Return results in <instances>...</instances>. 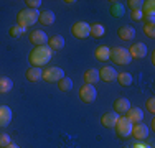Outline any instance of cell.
I'll return each instance as SVG.
<instances>
[{"mask_svg":"<svg viewBox=\"0 0 155 148\" xmlns=\"http://www.w3.org/2000/svg\"><path fill=\"white\" fill-rule=\"evenodd\" d=\"M71 33H73L74 38L84 40V38H87L89 33H91V25L87 23V21H76L71 27Z\"/></svg>","mask_w":155,"mask_h":148,"instance_id":"obj_4","label":"cell"},{"mask_svg":"<svg viewBox=\"0 0 155 148\" xmlns=\"http://www.w3.org/2000/svg\"><path fill=\"white\" fill-rule=\"evenodd\" d=\"M25 76H27V81H30V82H40V81L43 79V69L41 68H31L27 69V72H25Z\"/></svg>","mask_w":155,"mask_h":148,"instance_id":"obj_18","label":"cell"},{"mask_svg":"<svg viewBox=\"0 0 155 148\" xmlns=\"http://www.w3.org/2000/svg\"><path fill=\"white\" fill-rule=\"evenodd\" d=\"M147 46L145 43H134L130 46V50H129V54H130L132 59H142L147 56Z\"/></svg>","mask_w":155,"mask_h":148,"instance_id":"obj_9","label":"cell"},{"mask_svg":"<svg viewBox=\"0 0 155 148\" xmlns=\"http://www.w3.org/2000/svg\"><path fill=\"white\" fill-rule=\"evenodd\" d=\"M130 109V102H129V99L125 97H119L114 101V112L117 114V115H125V112Z\"/></svg>","mask_w":155,"mask_h":148,"instance_id":"obj_14","label":"cell"},{"mask_svg":"<svg viewBox=\"0 0 155 148\" xmlns=\"http://www.w3.org/2000/svg\"><path fill=\"white\" fill-rule=\"evenodd\" d=\"M117 35H119L120 40H124V41H132V40L135 38V30L132 27H120L119 30H117Z\"/></svg>","mask_w":155,"mask_h":148,"instance_id":"obj_19","label":"cell"},{"mask_svg":"<svg viewBox=\"0 0 155 148\" xmlns=\"http://www.w3.org/2000/svg\"><path fill=\"white\" fill-rule=\"evenodd\" d=\"M142 15L145 17L147 23H153V20H155V2L153 0H147V2H143Z\"/></svg>","mask_w":155,"mask_h":148,"instance_id":"obj_11","label":"cell"},{"mask_svg":"<svg viewBox=\"0 0 155 148\" xmlns=\"http://www.w3.org/2000/svg\"><path fill=\"white\" fill-rule=\"evenodd\" d=\"M104 35H106V28L102 27L101 23H93V25H91L89 36H93V38H102Z\"/></svg>","mask_w":155,"mask_h":148,"instance_id":"obj_24","label":"cell"},{"mask_svg":"<svg viewBox=\"0 0 155 148\" xmlns=\"http://www.w3.org/2000/svg\"><path fill=\"white\" fill-rule=\"evenodd\" d=\"M25 33V28H21V27H12L10 28V36H13V38H18V36H21Z\"/></svg>","mask_w":155,"mask_h":148,"instance_id":"obj_29","label":"cell"},{"mask_svg":"<svg viewBox=\"0 0 155 148\" xmlns=\"http://www.w3.org/2000/svg\"><path fill=\"white\" fill-rule=\"evenodd\" d=\"M5 148H20L18 145H15V143H10V145H7Z\"/></svg>","mask_w":155,"mask_h":148,"instance_id":"obj_36","label":"cell"},{"mask_svg":"<svg viewBox=\"0 0 155 148\" xmlns=\"http://www.w3.org/2000/svg\"><path fill=\"white\" fill-rule=\"evenodd\" d=\"M117 120H119V115L112 110V112H106L104 115H102L101 124L104 125L106 128H114V127H116V124H117Z\"/></svg>","mask_w":155,"mask_h":148,"instance_id":"obj_17","label":"cell"},{"mask_svg":"<svg viewBox=\"0 0 155 148\" xmlns=\"http://www.w3.org/2000/svg\"><path fill=\"white\" fill-rule=\"evenodd\" d=\"M54 20H56V17H54V13L51 12V10H45V12H41V13H40V18H38V21L41 25H45V27L53 25Z\"/></svg>","mask_w":155,"mask_h":148,"instance_id":"obj_21","label":"cell"},{"mask_svg":"<svg viewBox=\"0 0 155 148\" xmlns=\"http://www.w3.org/2000/svg\"><path fill=\"white\" fill-rule=\"evenodd\" d=\"M99 79L104 81V82H114L117 79V71L110 66H104V68L99 69Z\"/></svg>","mask_w":155,"mask_h":148,"instance_id":"obj_12","label":"cell"},{"mask_svg":"<svg viewBox=\"0 0 155 148\" xmlns=\"http://www.w3.org/2000/svg\"><path fill=\"white\" fill-rule=\"evenodd\" d=\"M12 117H13V114L8 105H0V128L7 127L12 122Z\"/></svg>","mask_w":155,"mask_h":148,"instance_id":"obj_16","label":"cell"},{"mask_svg":"<svg viewBox=\"0 0 155 148\" xmlns=\"http://www.w3.org/2000/svg\"><path fill=\"white\" fill-rule=\"evenodd\" d=\"M13 89V81L10 77H0V94H7Z\"/></svg>","mask_w":155,"mask_h":148,"instance_id":"obj_23","label":"cell"},{"mask_svg":"<svg viewBox=\"0 0 155 148\" xmlns=\"http://www.w3.org/2000/svg\"><path fill=\"white\" fill-rule=\"evenodd\" d=\"M58 87H60V91H63V92L71 91V89H73V79H71V77H68V76H64L63 79L58 81Z\"/></svg>","mask_w":155,"mask_h":148,"instance_id":"obj_26","label":"cell"},{"mask_svg":"<svg viewBox=\"0 0 155 148\" xmlns=\"http://www.w3.org/2000/svg\"><path fill=\"white\" fill-rule=\"evenodd\" d=\"M143 18V15H142V10H132V20H135V21H140Z\"/></svg>","mask_w":155,"mask_h":148,"instance_id":"obj_34","label":"cell"},{"mask_svg":"<svg viewBox=\"0 0 155 148\" xmlns=\"http://www.w3.org/2000/svg\"><path fill=\"white\" fill-rule=\"evenodd\" d=\"M10 143H12V140H10L8 133H0V148H5Z\"/></svg>","mask_w":155,"mask_h":148,"instance_id":"obj_30","label":"cell"},{"mask_svg":"<svg viewBox=\"0 0 155 148\" xmlns=\"http://www.w3.org/2000/svg\"><path fill=\"white\" fill-rule=\"evenodd\" d=\"M27 8H33V10H38L40 5H41V0H27Z\"/></svg>","mask_w":155,"mask_h":148,"instance_id":"obj_32","label":"cell"},{"mask_svg":"<svg viewBox=\"0 0 155 148\" xmlns=\"http://www.w3.org/2000/svg\"><path fill=\"white\" fill-rule=\"evenodd\" d=\"M30 43H33L35 46H45L48 43V35L43 30H33L30 33Z\"/></svg>","mask_w":155,"mask_h":148,"instance_id":"obj_10","label":"cell"},{"mask_svg":"<svg viewBox=\"0 0 155 148\" xmlns=\"http://www.w3.org/2000/svg\"><path fill=\"white\" fill-rule=\"evenodd\" d=\"M143 35H147L149 38H153L155 36V25L153 23H143Z\"/></svg>","mask_w":155,"mask_h":148,"instance_id":"obj_28","label":"cell"},{"mask_svg":"<svg viewBox=\"0 0 155 148\" xmlns=\"http://www.w3.org/2000/svg\"><path fill=\"white\" fill-rule=\"evenodd\" d=\"M116 81H119V84L122 87H127V86L132 84L134 77H132V74H129V72H117V79Z\"/></svg>","mask_w":155,"mask_h":148,"instance_id":"obj_25","label":"cell"},{"mask_svg":"<svg viewBox=\"0 0 155 148\" xmlns=\"http://www.w3.org/2000/svg\"><path fill=\"white\" fill-rule=\"evenodd\" d=\"M38 18H40V12H38V10L23 8L21 12H18L17 23H18V27H21V28L27 30L28 27H33V25L38 21Z\"/></svg>","mask_w":155,"mask_h":148,"instance_id":"obj_2","label":"cell"},{"mask_svg":"<svg viewBox=\"0 0 155 148\" xmlns=\"http://www.w3.org/2000/svg\"><path fill=\"white\" fill-rule=\"evenodd\" d=\"M149 133H150V128L147 127L145 124H142V122L132 125V133H130V137H134V138H137V140H145L147 137H149Z\"/></svg>","mask_w":155,"mask_h":148,"instance_id":"obj_8","label":"cell"},{"mask_svg":"<svg viewBox=\"0 0 155 148\" xmlns=\"http://www.w3.org/2000/svg\"><path fill=\"white\" fill-rule=\"evenodd\" d=\"M84 81H86V84H91V86H94L96 82H99V69H87L86 72H84Z\"/></svg>","mask_w":155,"mask_h":148,"instance_id":"obj_20","label":"cell"},{"mask_svg":"<svg viewBox=\"0 0 155 148\" xmlns=\"http://www.w3.org/2000/svg\"><path fill=\"white\" fill-rule=\"evenodd\" d=\"M63 77H64V71L58 66H51V68L43 69V81H46V82H58Z\"/></svg>","mask_w":155,"mask_h":148,"instance_id":"obj_5","label":"cell"},{"mask_svg":"<svg viewBox=\"0 0 155 148\" xmlns=\"http://www.w3.org/2000/svg\"><path fill=\"white\" fill-rule=\"evenodd\" d=\"M51 58H53V51L45 44V46H35V50L28 56V61L33 68H43L51 61Z\"/></svg>","mask_w":155,"mask_h":148,"instance_id":"obj_1","label":"cell"},{"mask_svg":"<svg viewBox=\"0 0 155 148\" xmlns=\"http://www.w3.org/2000/svg\"><path fill=\"white\" fill-rule=\"evenodd\" d=\"M132 125L134 124H130L125 117H119V120H117V124L114 128H116V133L120 138H129L130 133H132Z\"/></svg>","mask_w":155,"mask_h":148,"instance_id":"obj_6","label":"cell"},{"mask_svg":"<svg viewBox=\"0 0 155 148\" xmlns=\"http://www.w3.org/2000/svg\"><path fill=\"white\" fill-rule=\"evenodd\" d=\"M125 118H127L130 124H139V122L143 120V110L139 109V107H130V109L125 112Z\"/></svg>","mask_w":155,"mask_h":148,"instance_id":"obj_13","label":"cell"},{"mask_svg":"<svg viewBox=\"0 0 155 148\" xmlns=\"http://www.w3.org/2000/svg\"><path fill=\"white\" fill-rule=\"evenodd\" d=\"M96 97H97V91H96V87L91 86V84H84V86L79 89V99L83 102L93 104L96 101Z\"/></svg>","mask_w":155,"mask_h":148,"instance_id":"obj_7","label":"cell"},{"mask_svg":"<svg viewBox=\"0 0 155 148\" xmlns=\"http://www.w3.org/2000/svg\"><path fill=\"white\" fill-rule=\"evenodd\" d=\"M110 13H112L114 17H122V13H124V7H122V3H119V2H112V7H110Z\"/></svg>","mask_w":155,"mask_h":148,"instance_id":"obj_27","label":"cell"},{"mask_svg":"<svg viewBox=\"0 0 155 148\" xmlns=\"http://www.w3.org/2000/svg\"><path fill=\"white\" fill-rule=\"evenodd\" d=\"M64 38H63L61 35H53L51 38H48V43H46V46L50 48L51 51H60L64 48Z\"/></svg>","mask_w":155,"mask_h":148,"instance_id":"obj_15","label":"cell"},{"mask_svg":"<svg viewBox=\"0 0 155 148\" xmlns=\"http://www.w3.org/2000/svg\"><path fill=\"white\" fill-rule=\"evenodd\" d=\"M109 53H110V48H107V46H97L96 48V51H94V56H96V59H99V61H107L109 59Z\"/></svg>","mask_w":155,"mask_h":148,"instance_id":"obj_22","label":"cell"},{"mask_svg":"<svg viewBox=\"0 0 155 148\" xmlns=\"http://www.w3.org/2000/svg\"><path fill=\"white\" fill-rule=\"evenodd\" d=\"M145 105H147V110H149L150 114H153L155 112V97H149V99H147Z\"/></svg>","mask_w":155,"mask_h":148,"instance_id":"obj_33","label":"cell"},{"mask_svg":"<svg viewBox=\"0 0 155 148\" xmlns=\"http://www.w3.org/2000/svg\"><path fill=\"white\" fill-rule=\"evenodd\" d=\"M132 148H150V146L145 145V143H135V145L132 146Z\"/></svg>","mask_w":155,"mask_h":148,"instance_id":"obj_35","label":"cell"},{"mask_svg":"<svg viewBox=\"0 0 155 148\" xmlns=\"http://www.w3.org/2000/svg\"><path fill=\"white\" fill-rule=\"evenodd\" d=\"M109 59L114 63V64H119V66H127V64H130V61H132L130 54H129V50H125V48H122V46L110 48Z\"/></svg>","mask_w":155,"mask_h":148,"instance_id":"obj_3","label":"cell"},{"mask_svg":"<svg viewBox=\"0 0 155 148\" xmlns=\"http://www.w3.org/2000/svg\"><path fill=\"white\" fill-rule=\"evenodd\" d=\"M129 7L132 10H142V5H143V0H129Z\"/></svg>","mask_w":155,"mask_h":148,"instance_id":"obj_31","label":"cell"}]
</instances>
